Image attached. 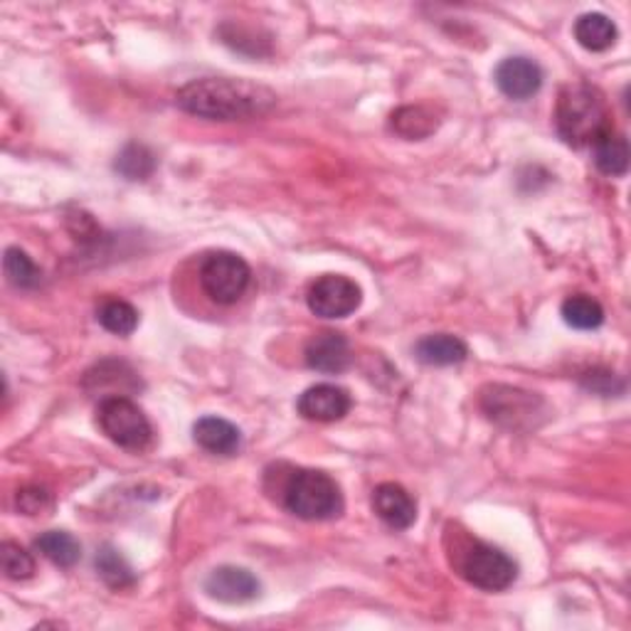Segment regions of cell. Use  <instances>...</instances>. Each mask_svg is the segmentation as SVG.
I'll return each instance as SVG.
<instances>
[{
	"instance_id": "6da1fadb",
	"label": "cell",
	"mask_w": 631,
	"mask_h": 631,
	"mask_svg": "<svg viewBox=\"0 0 631 631\" xmlns=\"http://www.w3.org/2000/svg\"><path fill=\"white\" fill-rule=\"evenodd\" d=\"M176 105L193 117L210 121H252L274 109L277 95L249 79L203 77L178 91Z\"/></svg>"
},
{
	"instance_id": "7a4b0ae2",
	"label": "cell",
	"mask_w": 631,
	"mask_h": 631,
	"mask_svg": "<svg viewBox=\"0 0 631 631\" xmlns=\"http://www.w3.org/2000/svg\"><path fill=\"white\" fill-rule=\"evenodd\" d=\"M555 126L570 146L594 144L604 131L612 129L602 91L584 82L562 89L555 107Z\"/></svg>"
},
{
	"instance_id": "3957f363",
	"label": "cell",
	"mask_w": 631,
	"mask_h": 631,
	"mask_svg": "<svg viewBox=\"0 0 631 631\" xmlns=\"http://www.w3.org/2000/svg\"><path fill=\"white\" fill-rule=\"evenodd\" d=\"M284 506L296 519L328 521L343 511V496L334 479L314 469H298L284 486Z\"/></svg>"
},
{
	"instance_id": "277c9868",
	"label": "cell",
	"mask_w": 631,
	"mask_h": 631,
	"mask_svg": "<svg viewBox=\"0 0 631 631\" xmlns=\"http://www.w3.org/2000/svg\"><path fill=\"white\" fill-rule=\"evenodd\" d=\"M97 420L101 432H105L114 444H119L121 450L144 452L154 440L151 422L144 415V410L124 395L101 400Z\"/></svg>"
},
{
	"instance_id": "5b68a950",
	"label": "cell",
	"mask_w": 631,
	"mask_h": 631,
	"mask_svg": "<svg viewBox=\"0 0 631 631\" xmlns=\"http://www.w3.org/2000/svg\"><path fill=\"white\" fill-rule=\"evenodd\" d=\"M249 264L235 252H213L203 259L200 284L213 302L229 306L239 302L249 289Z\"/></svg>"
},
{
	"instance_id": "8992f818",
	"label": "cell",
	"mask_w": 631,
	"mask_h": 631,
	"mask_svg": "<svg viewBox=\"0 0 631 631\" xmlns=\"http://www.w3.org/2000/svg\"><path fill=\"white\" fill-rule=\"evenodd\" d=\"M462 575L479 590L501 592L509 590L515 578H519V565H515V560L503 553V550L486 543H476L474 548H469L462 565Z\"/></svg>"
},
{
	"instance_id": "52a82bcc",
	"label": "cell",
	"mask_w": 631,
	"mask_h": 631,
	"mask_svg": "<svg viewBox=\"0 0 631 631\" xmlns=\"http://www.w3.org/2000/svg\"><path fill=\"white\" fill-rule=\"evenodd\" d=\"M306 304L321 318H346L363 304V289L343 274H326L308 286Z\"/></svg>"
},
{
	"instance_id": "ba28073f",
	"label": "cell",
	"mask_w": 631,
	"mask_h": 631,
	"mask_svg": "<svg viewBox=\"0 0 631 631\" xmlns=\"http://www.w3.org/2000/svg\"><path fill=\"white\" fill-rule=\"evenodd\" d=\"M481 407H484V412L493 422L511 430H521L531 427L533 417L538 415V407H543V403L533 393H525V390L491 385L481 393Z\"/></svg>"
},
{
	"instance_id": "9c48e42d",
	"label": "cell",
	"mask_w": 631,
	"mask_h": 631,
	"mask_svg": "<svg viewBox=\"0 0 631 631\" xmlns=\"http://www.w3.org/2000/svg\"><path fill=\"white\" fill-rule=\"evenodd\" d=\"M493 79H496L501 95H506L513 101H525L541 91L543 70L531 57H506L496 67Z\"/></svg>"
},
{
	"instance_id": "30bf717a",
	"label": "cell",
	"mask_w": 631,
	"mask_h": 631,
	"mask_svg": "<svg viewBox=\"0 0 631 631\" xmlns=\"http://www.w3.org/2000/svg\"><path fill=\"white\" fill-rule=\"evenodd\" d=\"M259 590V580L252 575L249 570L235 565L217 568L210 572L208 580H205V592H208L213 600L225 604H247L257 600Z\"/></svg>"
},
{
	"instance_id": "8fae6325",
	"label": "cell",
	"mask_w": 631,
	"mask_h": 631,
	"mask_svg": "<svg viewBox=\"0 0 631 631\" xmlns=\"http://www.w3.org/2000/svg\"><path fill=\"white\" fill-rule=\"evenodd\" d=\"M351 405L348 390L328 383L304 390L296 403L298 415L312 422H338L348 415Z\"/></svg>"
},
{
	"instance_id": "7c38bea8",
	"label": "cell",
	"mask_w": 631,
	"mask_h": 631,
	"mask_svg": "<svg viewBox=\"0 0 631 631\" xmlns=\"http://www.w3.org/2000/svg\"><path fill=\"white\" fill-rule=\"evenodd\" d=\"M351 343L343 334L336 331H324V334L314 336L306 346V365L312 371L336 375L343 373L351 365Z\"/></svg>"
},
{
	"instance_id": "4fadbf2b",
	"label": "cell",
	"mask_w": 631,
	"mask_h": 631,
	"mask_svg": "<svg viewBox=\"0 0 631 631\" xmlns=\"http://www.w3.org/2000/svg\"><path fill=\"white\" fill-rule=\"evenodd\" d=\"M373 509L393 531H407L417 521V503L400 484H381L373 493Z\"/></svg>"
},
{
	"instance_id": "5bb4252c",
	"label": "cell",
	"mask_w": 631,
	"mask_h": 631,
	"mask_svg": "<svg viewBox=\"0 0 631 631\" xmlns=\"http://www.w3.org/2000/svg\"><path fill=\"white\" fill-rule=\"evenodd\" d=\"M193 437L205 452L217 456H233L243 446V432L223 417H203L195 422Z\"/></svg>"
},
{
	"instance_id": "9a60e30c",
	"label": "cell",
	"mask_w": 631,
	"mask_h": 631,
	"mask_svg": "<svg viewBox=\"0 0 631 631\" xmlns=\"http://www.w3.org/2000/svg\"><path fill=\"white\" fill-rule=\"evenodd\" d=\"M466 355H469L466 343L452 334L424 336L417 341V346H415V358L424 365H437V368L464 363Z\"/></svg>"
},
{
	"instance_id": "2e32d148",
	"label": "cell",
	"mask_w": 631,
	"mask_h": 631,
	"mask_svg": "<svg viewBox=\"0 0 631 631\" xmlns=\"http://www.w3.org/2000/svg\"><path fill=\"white\" fill-rule=\"evenodd\" d=\"M617 26L604 13H584L575 22V40L590 52H604L617 42Z\"/></svg>"
},
{
	"instance_id": "e0dca14e",
	"label": "cell",
	"mask_w": 631,
	"mask_h": 631,
	"mask_svg": "<svg viewBox=\"0 0 631 631\" xmlns=\"http://www.w3.org/2000/svg\"><path fill=\"white\" fill-rule=\"evenodd\" d=\"M594 148V166L602 170L604 176H624L629 170V144L622 134L614 129L604 131L600 139L592 144Z\"/></svg>"
},
{
	"instance_id": "ac0fdd59",
	"label": "cell",
	"mask_w": 631,
	"mask_h": 631,
	"mask_svg": "<svg viewBox=\"0 0 631 631\" xmlns=\"http://www.w3.org/2000/svg\"><path fill=\"white\" fill-rule=\"evenodd\" d=\"M36 548L57 568H75L82 560V545L75 535L65 531L42 533L36 541Z\"/></svg>"
},
{
	"instance_id": "d6986e66",
	"label": "cell",
	"mask_w": 631,
	"mask_h": 631,
	"mask_svg": "<svg viewBox=\"0 0 631 631\" xmlns=\"http://www.w3.org/2000/svg\"><path fill=\"white\" fill-rule=\"evenodd\" d=\"M562 318L578 331H594L604 324V308L588 294H572L562 302Z\"/></svg>"
},
{
	"instance_id": "ffe728a7",
	"label": "cell",
	"mask_w": 631,
	"mask_h": 631,
	"mask_svg": "<svg viewBox=\"0 0 631 631\" xmlns=\"http://www.w3.org/2000/svg\"><path fill=\"white\" fill-rule=\"evenodd\" d=\"M95 565H97L99 578L105 580L109 588H114V590L131 588L134 580H136L129 562H126L119 550H114L111 545H105V548L99 550Z\"/></svg>"
},
{
	"instance_id": "44dd1931",
	"label": "cell",
	"mask_w": 631,
	"mask_h": 631,
	"mask_svg": "<svg viewBox=\"0 0 631 631\" xmlns=\"http://www.w3.org/2000/svg\"><path fill=\"white\" fill-rule=\"evenodd\" d=\"M97 318L114 336H131L136 326H139V312L129 302H121V298H111V302L101 304Z\"/></svg>"
},
{
	"instance_id": "7402d4cb",
	"label": "cell",
	"mask_w": 631,
	"mask_h": 631,
	"mask_svg": "<svg viewBox=\"0 0 631 631\" xmlns=\"http://www.w3.org/2000/svg\"><path fill=\"white\" fill-rule=\"evenodd\" d=\"M393 129L405 139L417 141L437 129V119L422 107H403L393 114Z\"/></svg>"
},
{
	"instance_id": "603a6c76",
	"label": "cell",
	"mask_w": 631,
	"mask_h": 631,
	"mask_svg": "<svg viewBox=\"0 0 631 631\" xmlns=\"http://www.w3.org/2000/svg\"><path fill=\"white\" fill-rule=\"evenodd\" d=\"M3 272L8 282L18 286V289H36L40 284V269L36 267L26 252L18 247H8L3 257Z\"/></svg>"
},
{
	"instance_id": "cb8c5ba5",
	"label": "cell",
	"mask_w": 631,
	"mask_h": 631,
	"mask_svg": "<svg viewBox=\"0 0 631 631\" xmlns=\"http://www.w3.org/2000/svg\"><path fill=\"white\" fill-rule=\"evenodd\" d=\"M114 168H117L119 174L129 180H146L156 170V158L146 146L129 144L119 154L117 166Z\"/></svg>"
},
{
	"instance_id": "d4e9b609",
	"label": "cell",
	"mask_w": 631,
	"mask_h": 631,
	"mask_svg": "<svg viewBox=\"0 0 631 631\" xmlns=\"http://www.w3.org/2000/svg\"><path fill=\"white\" fill-rule=\"evenodd\" d=\"M0 560H3V572L8 580H30L36 575V558L18 543L6 541L0 545Z\"/></svg>"
},
{
	"instance_id": "484cf974",
	"label": "cell",
	"mask_w": 631,
	"mask_h": 631,
	"mask_svg": "<svg viewBox=\"0 0 631 631\" xmlns=\"http://www.w3.org/2000/svg\"><path fill=\"white\" fill-rule=\"evenodd\" d=\"M50 506V496L48 491L42 489H22L18 491V509L28 515H38L40 511H45Z\"/></svg>"
}]
</instances>
